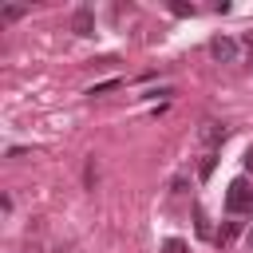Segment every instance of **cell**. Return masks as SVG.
Returning a JSON list of instances; mask_svg holds the SVG:
<instances>
[{
  "label": "cell",
  "instance_id": "12",
  "mask_svg": "<svg viewBox=\"0 0 253 253\" xmlns=\"http://www.w3.org/2000/svg\"><path fill=\"white\" fill-rule=\"evenodd\" d=\"M245 245H249V249H253V229H249V233H245Z\"/></svg>",
  "mask_w": 253,
  "mask_h": 253
},
{
  "label": "cell",
  "instance_id": "2",
  "mask_svg": "<svg viewBox=\"0 0 253 253\" xmlns=\"http://www.w3.org/2000/svg\"><path fill=\"white\" fill-rule=\"evenodd\" d=\"M210 55H213L217 63H233V59H237V43H233L229 36H213V40H210Z\"/></svg>",
  "mask_w": 253,
  "mask_h": 253
},
{
  "label": "cell",
  "instance_id": "3",
  "mask_svg": "<svg viewBox=\"0 0 253 253\" xmlns=\"http://www.w3.org/2000/svg\"><path fill=\"white\" fill-rule=\"evenodd\" d=\"M71 32H75V36H95V12H91V8H75Z\"/></svg>",
  "mask_w": 253,
  "mask_h": 253
},
{
  "label": "cell",
  "instance_id": "4",
  "mask_svg": "<svg viewBox=\"0 0 253 253\" xmlns=\"http://www.w3.org/2000/svg\"><path fill=\"white\" fill-rule=\"evenodd\" d=\"M202 142H206L210 150H217V146L225 142V126H217V123H206V126H202Z\"/></svg>",
  "mask_w": 253,
  "mask_h": 253
},
{
  "label": "cell",
  "instance_id": "11",
  "mask_svg": "<svg viewBox=\"0 0 253 253\" xmlns=\"http://www.w3.org/2000/svg\"><path fill=\"white\" fill-rule=\"evenodd\" d=\"M245 47H249V51H253V32H245Z\"/></svg>",
  "mask_w": 253,
  "mask_h": 253
},
{
  "label": "cell",
  "instance_id": "9",
  "mask_svg": "<svg viewBox=\"0 0 253 253\" xmlns=\"http://www.w3.org/2000/svg\"><path fill=\"white\" fill-rule=\"evenodd\" d=\"M24 12H28V8H16V4H12V8H4V12H0V20H20Z\"/></svg>",
  "mask_w": 253,
  "mask_h": 253
},
{
  "label": "cell",
  "instance_id": "1",
  "mask_svg": "<svg viewBox=\"0 0 253 253\" xmlns=\"http://www.w3.org/2000/svg\"><path fill=\"white\" fill-rule=\"evenodd\" d=\"M225 210L229 213H253V186L245 178H233L225 190Z\"/></svg>",
  "mask_w": 253,
  "mask_h": 253
},
{
  "label": "cell",
  "instance_id": "5",
  "mask_svg": "<svg viewBox=\"0 0 253 253\" xmlns=\"http://www.w3.org/2000/svg\"><path fill=\"white\" fill-rule=\"evenodd\" d=\"M213 162H217V154H213V150H206V158H202L198 174H202V178H210V174H213Z\"/></svg>",
  "mask_w": 253,
  "mask_h": 253
},
{
  "label": "cell",
  "instance_id": "7",
  "mask_svg": "<svg viewBox=\"0 0 253 253\" xmlns=\"http://www.w3.org/2000/svg\"><path fill=\"white\" fill-rule=\"evenodd\" d=\"M162 253H186V241H182V237H170V241L162 245Z\"/></svg>",
  "mask_w": 253,
  "mask_h": 253
},
{
  "label": "cell",
  "instance_id": "6",
  "mask_svg": "<svg viewBox=\"0 0 253 253\" xmlns=\"http://www.w3.org/2000/svg\"><path fill=\"white\" fill-rule=\"evenodd\" d=\"M194 217H198V233H202V237H210V217H206V210H202V206H194Z\"/></svg>",
  "mask_w": 253,
  "mask_h": 253
},
{
  "label": "cell",
  "instance_id": "8",
  "mask_svg": "<svg viewBox=\"0 0 253 253\" xmlns=\"http://www.w3.org/2000/svg\"><path fill=\"white\" fill-rule=\"evenodd\" d=\"M170 12H174V16H194V4H182V0H174V4H170Z\"/></svg>",
  "mask_w": 253,
  "mask_h": 253
},
{
  "label": "cell",
  "instance_id": "10",
  "mask_svg": "<svg viewBox=\"0 0 253 253\" xmlns=\"http://www.w3.org/2000/svg\"><path fill=\"white\" fill-rule=\"evenodd\" d=\"M245 166H249V170H253V146H249V150H245Z\"/></svg>",
  "mask_w": 253,
  "mask_h": 253
}]
</instances>
